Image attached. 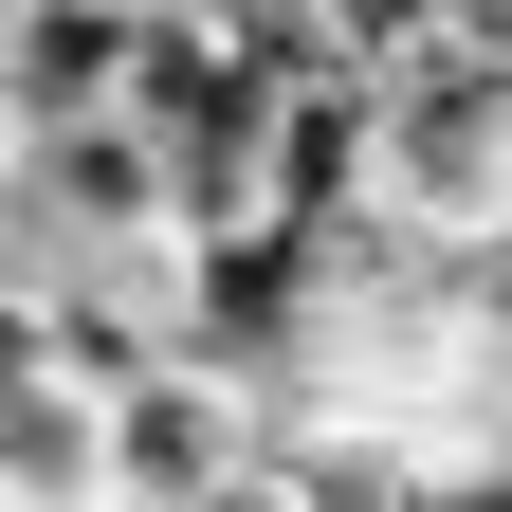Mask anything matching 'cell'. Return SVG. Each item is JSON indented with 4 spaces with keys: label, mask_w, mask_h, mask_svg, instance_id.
I'll use <instances>...</instances> for the list:
<instances>
[{
    "label": "cell",
    "mask_w": 512,
    "mask_h": 512,
    "mask_svg": "<svg viewBox=\"0 0 512 512\" xmlns=\"http://www.w3.org/2000/svg\"><path fill=\"white\" fill-rule=\"evenodd\" d=\"M384 202L439 238H512V55L439 37L421 74H384Z\"/></svg>",
    "instance_id": "2"
},
{
    "label": "cell",
    "mask_w": 512,
    "mask_h": 512,
    "mask_svg": "<svg viewBox=\"0 0 512 512\" xmlns=\"http://www.w3.org/2000/svg\"><path fill=\"white\" fill-rule=\"evenodd\" d=\"M202 512H311V476H293V458H275V439H256V458H238V476H220V494H202Z\"/></svg>",
    "instance_id": "6"
},
{
    "label": "cell",
    "mask_w": 512,
    "mask_h": 512,
    "mask_svg": "<svg viewBox=\"0 0 512 512\" xmlns=\"http://www.w3.org/2000/svg\"><path fill=\"white\" fill-rule=\"evenodd\" d=\"M0 512H110V384L74 366L0 384Z\"/></svg>",
    "instance_id": "4"
},
{
    "label": "cell",
    "mask_w": 512,
    "mask_h": 512,
    "mask_svg": "<svg viewBox=\"0 0 512 512\" xmlns=\"http://www.w3.org/2000/svg\"><path fill=\"white\" fill-rule=\"evenodd\" d=\"M256 439H275L256 384H238L220 348H165L147 384H110V512H202Z\"/></svg>",
    "instance_id": "3"
},
{
    "label": "cell",
    "mask_w": 512,
    "mask_h": 512,
    "mask_svg": "<svg viewBox=\"0 0 512 512\" xmlns=\"http://www.w3.org/2000/svg\"><path fill=\"white\" fill-rule=\"evenodd\" d=\"M183 220V147L147 110H55L19 128V275H74V256H165Z\"/></svg>",
    "instance_id": "1"
},
{
    "label": "cell",
    "mask_w": 512,
    "mask_h": 512,
    "mask_svg": "<svg viewBox=\"0 0 512 512\" xmlns=\"http://www.w3.org/2000/svg\"><path fill=\"white\" fill-rule=\"evenodd\" d=\"M147 37H165V0H19V128L128 110L147 92Z\"/></svg>",
    "instance_id": "5"
}]
</instances>
